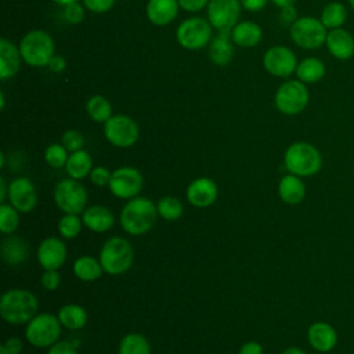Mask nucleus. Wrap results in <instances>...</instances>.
<instances>
[{"mask_svg": "<svg viewBox=\"0 0 354 354\" xmlns=\"http://www.w3.org/2000/svg\"><path fill=\"white\" fill-rule=\"evenodd\" d=\"M58 319L61 325L71 330H77L86 326L88 315L84 307L76 303H69L58 310Z\"/></svg>", "mask_w": 354, "mask_h": 354, "instance_id": "obj_29", "label": "nucleus"}, {"mask_svg": "<svg viewBox=\"0 0 354 354\" xmlns=\"http://www.w3.org/2000/svg\"><path fill=\"white\" fill-rule=\"evenodd\" d=\"M282 354H306V353L299 347H288L282 351Z\"/></svg>", "mask_w": 354, "mask_h": 354, "instance_id": "obj_52", "label": "nucleus"}, {"mask_svg": "<svg viewBox=\"0 0 354 354\" xmlns=\"http://www.w3.org/2000/svg\"><path fill=\"white\" fill-rule=\"evenodd\" d=\"M65 170L71 178L82 180L87 176H90L93 170V159L91 155L84 151L79 149L69 153V158L65 165Z\"/></svg>", "mask_w": 354, "mask_h": 354, "instance_id": "obj_28", "label": "nucleus"}, {"mask_svg": "<svg viewBox=\"0 0 354 354\" xmlns=\"http://www.w3.org/2000/svg\"><path fill=\"white\" fill-rule=\"evenodd\" d=\"M6 198H8V184L4 177H0V202L6 203Z\"/></svg>", "mask_w": 354, "mask_h": 354, "instance_id": "obj_50", "label": "nucleus"}, {"mask_svg": "<svg viewBox=\"0 0 354 354\" xmlns=\"http://www.w3.org/2000/svg\"><path fill=\"white\" fill-rule=\"evenodd\" d=\"M104 136L116 148H130L140 137L137 122L127 115H112L104 123Z\"/></svg>", "mask_w": 354, "mask_h": 354, "instance_id": "obj_11", "label": "nucleus"}, {"mask_svg": "<svg viewBox=\"0 0 354 354\" xmlns=\"http://www.w3.org/2000/svg\"><path fill=\"white\" fill-rule=\"evenodd\" d=\"M37 297L26 289H10L0 299V315L12 325L28 324L37 314Z\"/></svg>", "mask_w": 354, "mask_h": 354, "instance_id": "obj_2", "label": "nucleus"}, {"mask_svg": "<svg viewBox=\"0 0 354 354\" xmlns=\"http://www.w3.org/2000/svg\"><path fill=\"white\" fill-rule=\"evenodd\" d=\"M86 112L88 118L97 123H105L113 115L109 100L100 94H95L86 101Z\"/></svg>", "mask_w": 354, "mask_h": 354, "instance_id": "obj_32", "label": "nucleus"}, {"mask_svg": "<svg viewBox=\"0 0 354 354\" xmlns=\"http://www.w3.org/2000/svg\"><path fill=\"white\" fill-rule=\"evenodd\" d=\"M326 73V66L324 61H321L317 57H306L301 61H299L296 68V79L306 84H314L324 79Z\"/></svg>", "mask_w": 354, "mask_h": 354, "instance_id": "obj_27", "label": "nucleus"}, {"mask_svg": "<svg viewBox=\"0 0 354 354\" xmlns=\"http://www.w3.org/2000/svg\"><path fill=\"white\" fill-rule=\"evenodd\" d=\"M72 270L75 277L83 282H93L98 279L104 272L100 259H95L93 256H86V254L77 257L73 261Z\"/></svg>", "mask_w": 354, "mask_h": 354, "instance_id": "obj_30", "label": "nucleus"}, {"mask_svg": "<svg viewBox=\"0 0 354 354\" xmlns=\"http://www.w3.org/2000/svg\"><path fill=\"white\" fill-rule=\"evenodd\" d=\"M325 46L329 54L339 61H347L354 55V37L344 28L328 30Z\"/></svg>", "mask_w": 354, "mask_h": 354, "instance_id": "obj_18", "label": "nucleus"}, {"mask_svg": "<svg viewBox=\"0 0 354 354\" xmlns=\"http://www.w3.org/2000/svg\"><path fill=\"white\" fill-rule=\"evenodd\" d=\"M82 220L84 227L93 232H106L115 224L113 213L102 205H91L82 213Z\"/></svg>", "mask_w": 354, "mask_h": 354, "instance_id": "obj_22", "label": "nucleus"}, {"mask_svg": "<svg viewBox=\"0 0 354 354\" xmlns=\"http://www.w3.org/2000/svg\"><path fill=\"white\" fill-rule=\"evenodd\" d=\"M57 207L64 213L80 214L87 206V191L79 180L64 178L61 180L53 192Z\"/></svg>", "mask_w": 354, "mask_h": 354, "instance_id": "obj_10", "label": "nucleus"}, {"mask_svg": "<svg viewBox=\"0 0 354 354\" xmlns=\"http://www.w3.org/2000/svg\"><path fill=\"white\" fill-rule=\"evenodd\" d=\"M278 195L286 205H299L306 196V185L301 177L288 173L278 183Z\"/></svg>", "mask_w": 354, "mask_h": 354, "instance_id": "obj_25", "label": "nucleus"}, {"mask_svg": "<svg viewBox=\"0 0 354 354\" xmlns=\"http://www.w3.org/2000/svg\"><path fill=\"white\" fill-rule=\"evenodd\" d=\"M8 202L19 213H29L36 207L37 192L30 178L17 177L8 184Z\"/></svg>", "mask_w": 354, "mask_h": 354, "instance_id": "obj_15", "label": "nucleus"}, {"mask_svg": "<svg viewBox=\"0 0 354 354\" xmlns=\"http://www.w3.org/2000/svg\"><path fill=\"white\" fill-rule=\"evenodd\" d=\"M144 187V177L141 171L131 166H122L112 171L111 181L108 184L109 191L119 199H133L138 196Z\"/></svg>", "mask_w": 354, "mask_h": 354, "instance_id": "obj_12", "label": "nucleus"}, {"mask_svg": "<svg viewBox=\"0 0 354 354\" xmlns=\"http://www.w3.org/2000/svg\"><path fill=\"white\" fill-rule=\"evenodd\" d=\"M279 18H281L282 22H285V24H288V25L290 26V25L299 18V17H297V11H296V8H295V4L286 6V7L281 8Z\"/></svg>", "mask_w": 354, "mask_h": 354, "instance_id": "obj_47", "label": "nucleus"}, {"mask_svg": "<svg viewBox=\"0 0 354 354\" xmlns=\"http://www.w3.org/2000/svg\"><path fill=\"white\" fill-rule=\"evenodd\" d=\"M285 169L299 177H311L322 167L321 152L310 142L296 141L283 153Z\"/></svg>", "mask_w": 354, "mask_h": 354, "instance_id": "obj_4", "label": "nucleus"}, {"mask_svg": "<svg viewBox=\"0 0 354 354\" xmlns=\"http://www.w3.org/2000/svg\"><path fill=\"white\" fill-rule=\"evenodd\" d=\"M61 144L71 152L83 149L84 145V137L83 134L76 130V129H69L66 131H64V134L61 136Z\"/></svg>", "mask_w": 354, "mask_h": 354, "instance_id": "obj_38", "label": "nucleus"}, {"mask_svg": "<svg viewBox=\"0 0 354 354\" xmlns=\"http://www.w3.org/2000/svg\"><path fill=\"white\" fill-rule=\"evenodd\" d=\"M297 64L296 54L281 44L270 47L263 55V66L274 77L288 79L296 72Z\"/></svg>", "mask_w": 354, "mask_h": 354, "instance_id": "obj_13", "label": "nucleus"}, {"mask_svg": "<svg viewBox=\"0 0 354 354\" xmlns=\"http://www.w3.org/2000/svg\"><path fill=\"white\" fill-rule=\"evenodd\" d=\"M1 257L8 266H18L25 263L29 257V245L28 242L17 235H10L1 242Z\"/></svg>", "mask_w": 354, "mask_h": 354, "instance_id": "obj_26", "label": "nucleus"}, {"mask_svg": "<svg viewBox=\"0 0 354 354\" xmlns=\"http://www.w3.org/2000/svg\"><path fill=\"white\" fill-rule=\"evenodd\" d=\"M241 11L239 0H210L206 7L207 21L217 30H231L239 22Z\"/></svg>", "mask_w": 354, "mask_h": 354, "instance_id": "obj_14", "label": "nucleus"}, {"mask_svg": "<svg viewBox=\"0 0 354 354\" xmlns=\"http://www.w3.org/2000/svg\"><path fill=\"white\" fill-rule=\"evenodd\" d=\"M83 225V220L77 214L64 213L58 221V232L64 239H73L80 234Z\"/></svg>", "mask_w": 354, "mask_h": 354, "instance_id": "obj_35", "label": "nucleus"}, {"mask_svg": "<svg viewBox=\"0 0 354 354\" xmlns=\"http://www.w3.org/2000/svg\"><path fill=\"white\" fill-rule=\"evenodd\" d=\"M84 6L80 4L79 1L76 3H72V4H68L64 7V18L68 24L71 25H77L80 22H83L84 19Z\"/></svg>", "mask_w": 354, "mask_h": 354, "instance_id": "obj_39", "label": "nucleus"}, {"mask_svg": "<svg viewBox=\"0 0 354 354\" xmlns=\"http://www.w3.org/2000/svg\"><path fill=\"white\" fill-rule=\"evenodd\" d=\"M347 17H348V10L343 3L330 1L322 8L319 19L324 24V26L328 30H330V29L343 28V25L347 21Z\"/></svg>", "mask_w": 354, "mask_h": 354, "instance_id": "obj_31", "label": "nucleus"}, {"mask_svg": "<svg viewBox=\"0 0 354 354\" xmlns=\"http://www.w3.org/2000/svg\"><path fill=\"white\" fill-rule=\"evenodd\" d=\"M6 106V97H4V93L0 91V109H4Z\"/></svg>", "mask_w": 354, "mask_h": 354, "instance_id": "obj_54", "label": "nucleus"}, {"mask_svg": "<svg viewBox=\"0 0 354 354\" xmlns=\"http://www.w3.org/2000/svg\"><path fill=\"white\" fill-rule=\"evenodd\" d=\"M0 354H8V351H7V350H6V347H4V346H3V344H1V346H0Z\"/></svg>", "mask_w": 354, "mask_h": 354, "instance_id": "obj_56", "label": "nucleus"}, {"mask_svg": "<svg viewBox=\"0 0 354 354\" xmlns=\"http://www.w3.org/2000/svg\"><path fill=\"white\" fill-rule=\"evenodd\" d=\"M119 354H151V344L141 333H127L119 343Z\"/></svg>", "mask_w": 354, "mask_h": 354, "instance_id": "obj_33", "label": "nucleus"}, {"mask_svg": "<svg viewBox=\"0 0 354 354\" xmlns=\"http://www.w3.org/2000/svg\"><path fill=\"white\" fill-rule=\"evenodd\" d=\"M47 68H48L51 72H54V73H61V72H64V71L66 69V59H65L62 55L54 54L53 58L50 59Z\"/></svg>", "mask_w": 354, "mask_h": 354, "instance_id": "obj_48", "label": "nucleus"}, {"mask_svg": "<svg viewBox=\"0 0 354 354\" xmlns=\"http://www.w3.org/2000/svg\"><path fill=\"white\" fill-rule=\"evenodd\" d=\"M307 339L315 351L329 353L337 343V333L330 324L318 321L310 325L307 330Z\"/></svg>", "mask_w": 354, "mask_h": 354, "instance_id": "obj_20", "label": "nucleus"}, {"mask_svg": "<svg viewBox=\"0 0 354 354\" xmlns=\"http://www.w3.org/2000/svg\"><path fill=\"white\" fill-rule=\"evenodd\" d=\"M19 51L22 61L33 68L47 66L55 54L53 36L43 29H32L19 40Z\"/></svg>", "mask_w": 354, "mask_h": 354, "instance_id": "obj_3", "label": "nucleus"}, {"mask_svg": "<svg viewBox=\"0 0 354 354\" xmlns=\"http://www.w3.org/2000/svg\"><path fill=\"white\" fill-rule=\"evenodd\" d=\"M242 4V8L249 12H259L261 11L270 0H239Z\"/></svg>", "mask_w": 354, "mask_h": 354, "instance_id": "obj_46", "label": "nucleus"}, {"mask_svg": "<svg viewBox=\"0 0 354 354\" xmlns=\"http://www.w3.org/2000/svg\"><path fill=\"white\" fill-rule=\"evenodd\" d=\"M176 39L183 48L196 51L210 44L213 39V26L202 17H189L178 24Z\"/></svg>", "mask_w": 354, "mask_h": 354, "instance_id": "obj_8", "label": "nucleus"}, {"mask_svg": "<svg viewBox=\"0 0 354 354\" xmlns=\"http://www.w3.org/2000/svg\"><path fill=\"white\" fill-rule=\"evenodd\" d=\"M61 322L58 315L51 313L36 314L25 328V337L36 348H50L61 336Z\"/></svg>", "mask_w": 354, "mask_h": 354, "instance_id": "obj_7", "label": "nucleus"}, {"mask_svg": "<svg viewBox=\"0 0 354 354\" xmlns=\"http://www.w3.org/2000/svg\"><path fill=\"white\" fill-rule=\"evenodd\" d=\"M4 162H6V159H4V152L1 151V152H0V167H1V169L4 167Z\"/></svg>", "mask_w": 354, "mask_h": 354, "instance_id": "obj_55", "label": "nucleus"}, {"mask_svg": "<svg viewBox=\"0 0 354 354\" xmlns=\"http://www.w3.org/2000/svg\"><path fill=\"white\" fill-rule=\"evenodd\" d=\"M231 39L238 47L252 48L261 41L263 30L254 21H239L231 29Z\"/></svg>", "mask_w": 354, "mask_h": 354, "instance_id": "obj_24", "label": "nucleus"}, {"mask_svg": "<svg viewBox=\"0 0 354 354\" xmlns=\"http://www.w3.org/2000/svg\"><path fill=\"white\" fill-rule=\"evenodd\" d=\"M69 158V151L59 142H53L44 149V160L48 166L54 169L65 167Z\"/></svg>", "mask_w": 354, "mask_h": 354, "instance_id": "obj_37", "label": "nucleus"}, {"mask_svg": "<svg viewBox=\"0 0 354 354\" xmlns=\"http://www.w3.org/2000/svg\"><path fill=\"white\" fill-rule=\"evenodd\" d=\"M274 6H277V7H279V8H283V7H286V6H292V4H295V1L296 0H270Z\"/></svg>", "mask_w": 354, "mask_h": 354, "instance_id": "obj_51", "label": "nucleus"}, {"mask_svg": "<svg viewBox=\"0 0 354 354\" xmlns=\"http://www.w3.org/2000/svg\"><path fill=\"white\" fill-rule=\"evenodd\" d=\"M3 346L6 347V350L8 351V354H22V348H24V343L19 337L17 336H12V337H8Z\"/></svg>", "mask_w": 354, "mask_h": 354, "instance_id": "obj_45", "label": "nucleus"}, {"mask_svg": "<svg viewBox=\"0 0 354 354\" xmlns=\"http://www.w3.org/2000/svg\"><path fill=\"white\" fill-rule=\"evenodd\" d=\"M47 354H77V347L75 342L58 340L48 348Z\"/></svg>", "mask_w": 354, "mask_h": 354, "instance_id": "obj_43", "label": "nucleus"}, {"mask_svg": "<svg viewBox=\"0 0 354 354\" xmlns=\"http://www.w3.org/2000/svg\"><path fill=\"white\" fill-rule=\"evenodd\" d=\"M41 286L47 290H55L61 285V275L57 270H44L40 277Z\"/></svg>", "mask_w": 354, "mask_h": 354, "instance_id": "obj_42", "label": "nucleus"}, {"mask_svg": "<svg viewBox=\"0 0 354 354\" xmlns=\"http://www.w3.org/2000/svg\"><path fill=\"white\" fill-rule=\"evenodd\" d=\"M98 259L104 272L109 275H122L131 267L134 250L127 239L122 236H112L102 245Z\"/></svg>", "mask_w": 354, "mask_h": 354, "instance_id": "obj_5", "label": "nucleus"}, {"mask_svg": "<svg viewBox=\"0 0 354 354\" xmlns=\"http://www.w3.org/2000/svg\"><path fill=\"white\" fill-rule=\"evenodd\" d=\"M21 51L11 40L0 39V79L8 80L14 77L21 68Z\"/></svg>", "mask_w": 354, "mask_h": 354, "instance_id": "obj_21", "label": "nucleus"}, {"mask_svg": "<svg viewBox=\"0 0 354 354\" xmlns=\"http://www.w3.org/2000/svg\"><path fill=\"white\" fill-rule=\"evenodd\" d=\"M353 173H354V166H353Z\"/></svg>", "mask_w": 354, "mask_h": 354, "instance_id": "obj_58", "label": "nucleus"}, {"mask_svg": "<svg viewBox=\"0 0 354 354\" xmlns=\"http://www.w3.org/2000/svg\"><path fill=\"white\" fill-rule=\"evenodd\" d=\"M348 1V6H350V8L354 11V0H347Z\"/></svg>", "mask_w": 354, "mask_h": 354, "instance_id": "obj_57", "label": "nucleus"}, {"mask_svg": "<svg viewBox=\"0 0 354 354\" xmlns=\"http://www.w3.org/2000/svg\"><path fill=\"white\" fill-rule=\"evenodd\" d=\"M185 195L189 205L198 209H206L217 201L218 187L209 177H198L188 184Z\"/></svg>", "mask_w": 354, "mask_h": 354, "instance_id": "obj_17", "label": "nucleus"}, {"mask_svg": "<svg viewBox=\"0 0 354 354\" xmlns=\"http://www.w3.org/2000/svg\"><path fill=\"white\" fill-rule=\"evenodd\" d=\"M238 354H264V350L259 342L249 340L241 346Z\"/></svg>", "mask_w": 354, "mask_h": 354, "instance_id": "obj_49", "label": "nucleus"}, {"mask_svg": "<svg viewBox=\"0 0 354 354\" xmlns=\"http://www.w3.org/2000/svg\"><path fill=\"white\" fill-rule=\"evenodd\" d=\"M310 102V91L306 83L299 79L285 80L274 94V105L278 112L286 116L301 113Z\"/></svg>", "mask_w": 354, "mask_h": 354, "instance_id": "obj_6", "label": "nucleus"}, {"mask_svg": "<svg viewBox=\"0 0 354 354\" xmlns=\"http://www.w3.org/2000/svg\"><path fill=\"white\" fill-rule=\"evenodd\" d=\"M51 1H53V3H55V4H58V6L65 7V6L72 4V3H76V1H79V0H51Z\"/></svg>", "mask_w": 354, "mask_h": 354, "instance_id": "obj_53", "label": "nucleus"}, {"mask_svg": "<svg viewBox=\"0 0 354 354\" xmlns=\"http://www.w3.org/2000/svg\"><path fill=\"white\" fill-rule=\"evenodd\" d=\"M36 256L43 270H58L68 257L66 245L59 238L47 236L40 242Z\"/></svg>", "mask_w": 354, "mask_h": 354, "instance_id": "obj_16", "label": "nucleus"}, {"mask_svg": "<svg viewBox=\"0 0 354 354\" xmlns=\"http://www.w3.org/2000/svg\"><path fill=\"white\" fill-rule=\"evenodd\" d=\"M210 0H178L180 8L187 11V12H198L201 10H203L205 7H207Z\"/></svg>", "mask_w": 354, "mask_h": 354, "instance_id": "obj_44", "label": "nucleus"}, {"mask_svg": "<svg viewBox=\"0 0 354 354\" xmlns=\"http://www.w3.org/2000/svg\"><path fill=\"white\" fill-rule=\"evenodd\" d=\"M234 57V41L231 30H218L209 44V58L217 66H225Z\"/></svg>", "mask_w": 354, "mask_h": 354, "instance_id": "obj_23", "label": "nucleus"}, {"mask_svg": "<svg viewBox=\"0 0 354 354\" xmlns=\"http://www.w3.org/2000/svg\"><path fill=\"white\" fill-rule=\"evenodd\" d=\"M158 214L166 221H176L178 220L184 213V205L183 202L176 196H162L156 203Z\"/></svg>", "mask_w": 354, "mask_h": 354, "instance_id": "obj_34", "label": "nucleus"}, {"mask_svg": "<svg viewBox=\"0 0 354 354\" xmlns=\"http://www.w3.org/2000/svg\"><path fill=\"white\" fill-rule=\"evenodd\" d=\"M19 225V212L10 203H1L0 206V231L6 235H11Z\"/></svg>", "mask_w": 354, "mask_h": 354, "instance_id": "obj_36", "label": "nucleus"}, {"mask_svg": "<svg viewBox=\"0 0 354 354\" xmlns=\"http://www.w3.org/2000/svg\"><path fill=\"white\" fill-rule=\"evenodd\" d=\"M326 35L328 29L315 17H299L289 26L290 40L303 50L321 48L326 41Z\"/></svg>", "mask_w": 354, "mask_h": 354, "instance_id": "obj_9", "label": "nucleus"}, {"mask_svg": "<svg viewBox=\"0 0 354 354\" xmlns=\"http://www.w3.org/2000/svg\"><path fill=\"white\" fill-rule=\"evenodd\" d=\"M90 181L97 187H108L112 173L105 166H95L90 173Z\"/></svg>", "mask_w": 354, "mask_h": 354, "instance_id": "obj_40", "label": "nucleus"}, {"mask_svg": "<svg viewBox=\"0 0 354 354\" xmlns=\"http://www.w3.org/2000/svg\"><path fill=\"white\" fill-rule=\"evenodd\" d=\"M178 0H148L145 14L148 21L155 26L170 25L178 15Z\"/></svg>", "mask_w": 354, "mask_h": 354, "instance_id": "obj_19", "label": "nucleus"}, {"mask_svg": "<svg viewBox=\"0 0 354 354\" xmlns=\"http://www.w3.org/2000/svg\"><path fill=\"white\" fill-rule=\"evenodd\" d=\"M156 205L145 196H136L129 199L120 210V224L124 232L133 236L144 235L156 223L158 218Z\"/></svg>", "mask_w": 354, "mask_h": 354, "instance_id": "obj_1", "label": "nucleus"}, {"mask_svg": "<svg viewBox=\"0 0 354 354\" xmlns=\"http://www.w3.org/2000/svg\"><path fill=\"white\" fill-rule=\"evenodd\" d=\"M116 0H82L86 10H88L93 14H105L111 11V8L115 6Z\"/></svg>", "mask_w": 354, "mask_h": 354, "instance_id": "obj_41", "label": "nucleus"}]
</instances>
